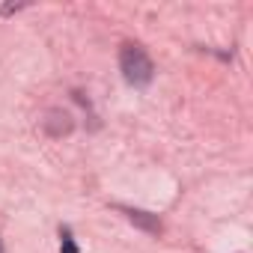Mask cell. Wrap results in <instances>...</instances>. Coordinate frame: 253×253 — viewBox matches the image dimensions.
<instances>
[{
    "instance_id": "6da1fadb",
    "label": "cell",
    "mask_w": 253,
    "mask_h": 253,
    "mask_svg": "<svg viewBox=\"0 0 253 253\" xmlns=\"http://www.w3.org/2000/svg\"><path fill=\"white\" fill-rule=\"evenodd\" d=\"M119 69L131 86H146L152 81V60L140 45H122L119 51Z\"/></svg>"
},
{
    "instance_id": "7a4b0ae2",
    "label": "cell",
    "mask_w": 253,
    "mask_h": 253,
    "mask_svg": "<svg viewBox=\"0 0 253 253\" xmlns=\"http://www.w3.org/2000/svg\"><path fill=\"white\" fill-rule=\"evenodd\" d=\"M60 235H63V253H78V247H75V241H72V232L63 229Z\"/></svg>"
},
{
    "instance_id": "3957f363",
    "label": "cell",
    "mask_w": 253,
    "mask_h": 253,
    "mask_svg": "<svg viewBox=\"0 0 253 253\" xmlns=\"http://www.w3.org/2000/svg\"><path fill=\"white\" fill-rule=\"evenodd\" d=\"M0 253H3V241H0Z\"/></svg>"
}]
</instances>
